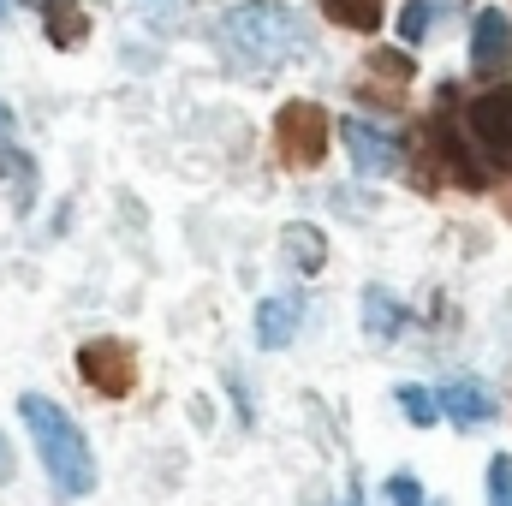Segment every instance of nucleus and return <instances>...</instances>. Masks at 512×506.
I'll list each match as a JSON object with an SVG mask.
<instances>
[{"mask_svg":"<svg viewBox=\"0 0 512 506\" xmlns=\"http://www.w3.org/2000/svg\"><path fill=\"white\" fill-rule=\"evenodd\" d=\"M215 42H221L227 66H239V72H274V66H292L310 48V30H304V18L286 0H245V6H233L215 24Z\"/></svg>","mask_w":512,"mask_h":506,"instance_id":"f257e3e1","label":"nucleus"},{"mask_svg":"<svg viewBox=\"0 0 512 506\" xmlns=\"http://www.w3.org/2000/svg\"><path fill=\"white\" fill-rule=\"evenodd\" d=\"M18 417H24V429H30L36 453H42V471H48L54 495L60 501H84L96 489V453H90L84 429L72 423V411L54 405L48 393H24L18 399Z\"/></svg>","mask_w":512,"mask_h":506,"instance_id":"f03ea898","label":"nucleus"},{"mask_svg":"<svg viewBox=\"0 0 512 506\" xmlns=\"http://www.w3.org/2000/svg\"><path fill=\"white\" fill-rule=\"evenodd\" d=\"M328 108H316V102H286L280 114H274V155L286 161V167H298V173H310V167H322V155H328Z\"/></svg>","mask_w":512,"mask_h":506,"instance_id":"7ed1b4c3","label":"nucleus"},{"mask_svg":"<svg viewBox=\"0 0 512 506\" xmlns=\"http://www.w3.org/2000/svg\"><path fill=\"white\" fill-rule=\"evenodd\" d=\"M78 376L90 381L102 399H126L131 387H137V352H131V340H120V334L84 340L78 346Z\"/></svg>","mask_w":512,"mask_h":506,"instance_id":"20e7f679","label":"nucleus"},{"mask_svg":"<svg viewBox=\"0 0 512 506\" xmlns=\"http://www.w3.org/2000/svg\"><path fill=\"white\" fill-rule=\"evenodd\" d=\"M512 66V18L501 6H483L471 24V72L477 78H501Z\"/></svg>","mask_w":512,"mask_h":506,"instance_id":"39448f33","label":"nucleus"},{"mask_svg":"<svg viewBox=\"0 0 512 506\" xmlns=\"http://www.w3.org/2000/svg\"><path fill=\"white\" fill-rule=\"evenodd\" d=\"M340 137H346V155H352L358 173L387 179V173L399 167V137H393V131L370 126V120H340Z\"/></svg>","mask_w":512,"mask_h":506,"instance_id":"423d86ee","label":"nucleus"},{"mask_svg":"<svg viewBox=\"0 0 512 506\" xmlns=\"http://www.w3.org/2000/svg\"><path fill=\"white\" fill-rule=\"evenodd\" d=\"M471 131L483 137L489 155L512 161V84H501V90H489V96L471 102Z\"/></svg>","mask_w":512,"mask_h":506,"instance_id":"0eeeda50","label":"nucleus"},{"mask_svg":"<svg viewBox=\"0 0 512 506\" xmlns=\"http://www.w3.org/2000/svg\"><path fill=\"white\" fill-rule=\"evenodd\" d=\"M30 12L48 24V42L54 48H78L90 36V6L84 0H30Z\"/></svg>","mask_w":512,"mask_h":506,"instance_id":"6e6552de","label":"nucleus"},{"mask_svg":"<svg viewBox=\"0 0 512 506\" xmlns=\"http://www.w3.org/2000/svg\"><path fill=\"white\" fill-rule=\"evenodd\" d=\"M435 399H441V411H447L459 429H477V423H489V417H495V393H489L483 381H447Z\"/></svg>","mask_w":512,"mask_h":506,"instance_id":"1a4fd4ad","label":"nucleus"},{"mask_svg":"<svg viewBox=\"0 0 512 506\" xmlns=\"http://www.w3.org/2000/svg\"><path fill=\"white\" fill-rule=\"evenodd\" d=\"M298 316H304V298H262L256 304V346L280 352L298 334Z\"/></svg>","mask_w":512,"mask_h":506,"instance_id":"9d476101","label":"nucleus"},{"mask_svg":"<svg viewBox=\"0 0 512 506\" xmlns=\"http://www.w3.org/2000/svg\"><path fill=\"white\" fill-rule=\"evenodd\" d=\"M405 322H411V310H405L387 286H370V292H364V334H370V340H382V346L399 340Z\"/></svg>","mask_w":512,"mask_h":506,"instance_id":"9b49d317","label":"nucleus"},{"mask_svg":"<svg viewBox=\"0 0 512 506\" xmlns=\"http://www.w3.org/2000/svg\"><path fill=\"white\" fill-rule=\"evenodd\" d=\"M280 256L298 268V274H316L322 262H328V239L316 233V227H304V221H292L286 233H280Z\"/></svg>","mask_w":512,"mask_h":506,"instance_id":"f8f14e48","label":"nucleus"},{"mask_svg":"<svg viewBox=\"0 0 512 506\" xmlns=\"http://www.w3.org/2000/svg\"><path fill=\"white\" fill-rule=\"evenodd\" d=\"M328 6V18L334 24H346V30H382V0H322Z\"/></svg>","mask_w":512,"mask_h":506,"instance_id":"ddd939ff","label":"nucleus"},{"mask_svg":"<svg viewBox=\"0 0 512 506\" xmlns=\"http://www.w3.org/2000/svg\"><path fill=\"white\" fill-rule=\"evenodd\" d=\"M399 411H405L417 429H429V423L441 417V399H435L429 387H399Z\"/></svg>","mask_w":512,"mask_h":506,"instance_id":"4468645a","label":"nucleus"},{"mask_svg":"<svg viewBox=\"0 0 512 506\" xmlns=\"http://www.w3.org/2000/svg\"><path fill=\"white\" fill-rule=\"evenodd\" d=\"M429 24H435V0H405V12H399V36H405L411 48L429 36Z\"/></svg>","mask_w":512,"mask_h":506,"instance_id":"2eb2a0df","label":"nucleus"},{"mask_svg":"<svg viewBox=\"0 0 512 506\" xmlns=\"http://www.w3.org/2000/svg\"><path fill=\"white\" fill-rule=\"evenodd\" d=\"M489 506H512V453L489 459Z\"/></svg>","mask_w":512,"mask_h":506,"instance_id":"dca6fc26","label":"nucleus"},{"mask_svg":"<svg viewBox=\"0 0 512 506\" xmlns=\"http://www.w3.org/2000/svg\"><path fill=\"white\" fill-rule=\"evenodd\" d=\"M387 501L393 506H435L423 489H417V477L411 471H399V477H387Z\"/></svg>","mask_w":512,"mask_h":506,"instance_id":"f3484780","label":"nucleus"},{"mask_svg":"<svg viewBox=\"0 0 512 506\" xmlns=\"http://www.w3.org/2000/svg\"><path fill=\"white\" fill-rule=\"evenodd\" d=\"M18 477V459H12V447H6V435H0V483H12Z\"/></svg>","mask_w":512,"mask_h":506,"instance_id":"a211bd4d","label":"nucleus"},{"mask_svg":"<svg viewBox=\"0 0 512 506\" xmlns=\"http://www.w3.org/2000/svg\"><path fill=\"white\" fill-rule=\"evenodd\" d=\"M0 143H12V114L0 108Z\"/></svg>","mask_w":512,"mask_h":506,"instance_id":"6ab92c4d","label":"nucleus"},{"mask_svg":"<svg viewBox=\"0 0 512 506\" xmlns=\"http://www.w3.org/2000/svg\"><path fill=\"white\" fill-rule=\"evenodd\" d=\"M346 506H364V495H358V483H352V495H346Z\"/></svg>","mask_w":512,"mask_h":506,"instance_id":"aec40b11","label":"nucleus"},{"mask_svg":"<svg viewBox=\"0 0 512 506\" xmlns=\"http://www.w3.org/2000/svg\"><path fill=\"white\" fill-rule=\"evenodd\" d=\"M0 18H6V0H0Z\"/></svg>","mask_w":512,"mask_h":506,"instance_id":"412c9836","label":"nucleus"}]
</instances>
